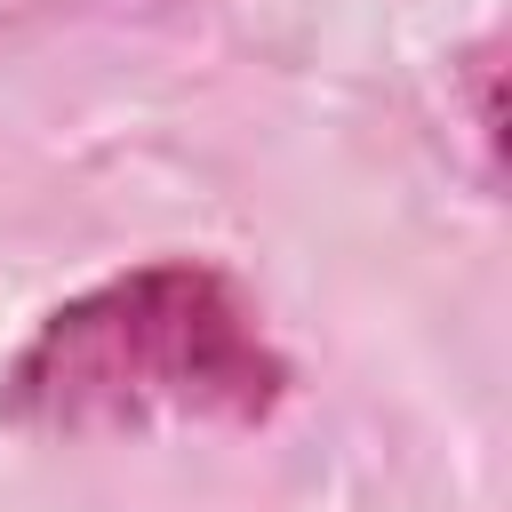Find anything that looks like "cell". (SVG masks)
Listing matches in <instances>:
<instances>
[{
  "mask_svg": "<svg viewBox=\"0 0 512 512\" xmlns=\"http://www.w3.org/2000/svg\"><path fill=\"white\" fill-rule=\"evenodd\" d=\"M280 384V352L224 272L144 264L40 320V336L8 368V416L64 432L152 416H264Z\"/></svg>",
  "mask_w": 512,
  "mask_h": 512,
  "instance_id": "obj_1",
  "label": "cell"
}]
</instances>
